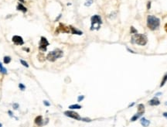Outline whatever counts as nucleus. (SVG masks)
I'll list each match as a JSON object with an SVG mask.
<instances>
[{"mask_svg":"<svg viewBox=\"0 0 167 127\" xmlns=\"http://www.w3.org/2000/svg\"><path fill=\"white\" fill-rule=\"evenodd\" d=\"M160 26V19L155 16L149 15L147 16V26L149 30H156L159 29Z\"/></svg>","mask_w":167,"mask_h":127,"instance_id":"nucleus-1","label":"nucleus"},{"mask_svg":"<svg viewBox=\"0 0 167 127\" xmlns=\"http://www.w3.org/2000/svg\"><path fill=\"white\" fill-rule=\"evenodd\" d=\"M131 43H135L139 46H145L148 43V38L145 34L141 33H135V35L132 36L131 39Z\"/></svg>","mask_w":167,"mask_h":127,"instance_id":"nucleus-2","label":"nucleus"},{"mask_svg":"<svg viewBox=\"0 0 167 127\" xmlns=\"http://www.w3.org/2000/svg\"><path fill=\"white\" fill-rule=\"evenodd\" d=\"M63 56H64V52L63 50L60 49H55L54 50L50 51V53H48L47 56V59L50 61V62H54L59 58H61Z\"/></svg>","mask_w":167,"mask_h":127,"instance_id":"nucleus-3","label":"nucleus"},{"mask_svg":"<svg viewBox=\"0 0 167 127\" xmlns=\"http://www.w3.org/2000/svg\"><path fill=\"white\" fill-rule=\"evenodd\" d=\"M90 30H99L101 28V26L102 24V19L101 17L99 15H94L90 18Z\"/></svg>","mask_w":167,"mask_h":127,"instance_id":"nucleus-4","label":"nucleus"},{"mask_svg":"<svg viewBox=\"0 0 167 127\" xmlns=\"http://www.w3.org/2000/svg\"><path fill=\"white\" fill-rule=\"evenodd\" d=\"M50 45V43L48 42L47 39L44 36H41L40 37V41L39 43V50L40 51H47V47Z\"/></svg>","mask_w":167,"mask_h":127,"instance_id":"nucleus-5","label":"nucleus"},{"mask_svg":"<svg viewBox=\"0 0 167 127\" xmlns=\"http://www.w3.org/2000/svg\"><path fill=\"white\" fill-rule=\"evenodd\" d=\"M71 33V30H70L69 26H67L66 25H64V23H60L59 24V26L57 27V29L56 30V33Z\"/></svg>","mask_w":167,"mask_h":127,"instance_id":"nucleus-6","label":"nucleus"},{"mask_svg":"<svg viewBox=\"0 0 167 127\" xmlns=\"http://www.w3.org/2000/svg\"><path fill=\"white\" fill-rule=\"evenodd\" d=\"M64 113L66 116H67L69 118H72L76 120H81V117L80 116V115L74 111H65Z\"/></svg>","mask_w":167,"mask_h":127,"instance_id":"nucleus-7","label":"nucleus"},{"mask_svg":"<svg viewBox=\"0 0 167 127\" xmlns=\"http://www.w3.org/2000/svg\"><path fill=\"white\" fill-rule=\"evenodd\" d=\"M12 41L14 44H16V45H23V43H24V41L22 37L20 36H17V35L12 36Z\"/></svg>","mask_w":167,"mask_h":127,"instance_id":"nucleus-8","label":"nucleus"},{"mask_svg":"<svg viewBox=\"0 0 167 127\" xmlns=\"http://www.w3.org/2000/svg\"><path fill=\"white\" fill-rule=\"evenodd\" d=\"M149 105L151 106H157L160 105V101L159 100V98L156 97H154L153 98H152L151 100L149 101Z\"/></svg>","mask_w":167,"mask_h":127,"instance_id":"nucleus-9","label":"nucleus"},{"mask_svg":"<svg viewBox=\"0 0 167 127\" xmlns=\"http://www.w3.org/2000/svg\"><path fill=\"white\" fill-rule=\"evenodd\" d=\"M69 27H70V30H71V33L72 34H76V35H79V36H81L83 34V32L81 31V30H78L77 28H75L74 26H69Z\"/></svg>","mask_w":167,"mask_h":127,"instance_id":"nucleus-10","label":"nucleus"},{"mask_svg":"<svg viewBox=\"0 0 167 127\" xmlns=\"http://www.w3.org/2000/svg\"><path fill=\"white\" fill-rule=\"evenodd\" d=\"M43 117H42V115H38L35 118L34 122L36 123L37 126H43Z\"/></svg>","mask_w":167,"mask_h":127,"instance_id":"nucleus-11","label":"nucleus"},{"mask_svg":"<svg viewBox=\"0 0 167 127\" xmlns=\"http://www.w3.org/2000/svg\"><path fill=\"white\" fill-rule=\"evenodd\" d=\"M140 122L142 126L144 127H148L149 125H150V121H149V119H145V117H142L141 119H140Z\"/></svg>","mask_w":167,"mask_h":127,"instance_id":"nucleus-12","label":"nucleus"},{"mask_svg":"<svg viewBox=\"0 0 167 127\" xmlns=\"http://www.w3.org/2000/svg\"><path fill=\"white\" fill-rule=\"evenodd\" d=\"M137 108H138V112L139 114H141L142 115H143V114L145 113V105L143 104H138V106H137Z\"/></svg>","mask_w":167,"mask_h":127,"instance_id":"nucleus-13","label":"nucleus"},{"mask_svg":"<svg viewBox=\"0 0 167 127\" xmlns=\"http://www.w3.org/2000/svg\"><path fill=\"white\" fill-rule=\"evenodd\" d=\"M16 9L19 10V11H22V12H24V13L27 12V9H26L23 5H22V4H19L18 6H17Z\"/></svg>","mask_w":167,"mask_h":127,"instance_id":"nucleus-14","label":"nucleus"},{"mask_svg":"<svg viewBox=\"0 0 167 127\" xmlns=\"http://www.w3.org/2000/svg\"><path fill=\"white\" fill-rule=\"evenodd\" d=\"M166 81H167V72L164 74V76H163L162 79L161 81V83H160V88L164 86V85H166Z\"/></svg>","mask_w":167,"mask_h":127,"instance_id":"nucleus-15","label":"nucleus"},{"mask_svg":"<svg viewBox=\"0 0 167 127\" xmlns=\"http://www.w3.org/2000/svg\"><path fill=\"white\" fill-rule=\"evenodd\" d=\"M82 106L78 105V104H74V105H71L69 106V109H81Z\"/></svg>","mask_w":167,"mask_h":127,"instance_id":"nucleus-16","label":"nucleus"},{"mask_svg":"<svg viewBox=\"0 0 167 127\" xmlns=\"http://www.w3.org/2000/svg\"><path fill=\"white\" fill-rule=\"evenodd\" d=\"M0 72H1V73L3 74H7V70L6 69L5 67H3L1 62H0Z\"/></svg>","mask_w":167,"mask_h":127,"instance_id":"nucleus-17","label":"nucleus"},{"mask_svg":"<svg viewBox=\"0 0 167 127\" xmlns=\"http://www.w3.org/2000/svg\"><path fill=\"white\" fill-rule=\"evenodd\" d=\"M3 61H4L5 64H9L10 61H11V57L9 56H6L4 57V59H3Z\"/></svg>","mask_w":167,"mask_h":127,"instance_id":"nucleus-18","label":"nucleus"},{"mask_svg":"<svg viewBox=\"0 0 167 127\" xmlns=\"http://www.w3.org/2000/svg\"><path fill=\"white\" fill-rule=\"evenodd\" d=\"M92 3H93V0H86V2L84 3V6H88H88L92 5Z\"/></svg>","mask_w":167,"mask_h":127,"instance_id":"nucleus-19","label":"nucleus"},{"mask_svg":"<svg viewBox=\"0 0 167 127\" xmlns=\"http://www.w3.org/2000/svg\"><path fill=\"white\" fill-rule=\"evenodd\" d=\"M20 63L22 64L24 67H27V68L29 67V64H28V63L26 62V61H25V60H23L21 59V60H20Z\"/></svg>","mask_w":167,"mask_h":127,"instance_id":"nucleus-20","label":"nucleus"},{"mask_svg":"<svg viewBox=\"0 0 167 127\" xmlns=\"http://www.w3.org/2000/svg\"><path fill=\"white\" fill-rule=\"evenodd\" d=\"M130 32L131 33H138V30L135 28L134 26H131V28H130Z\"/></svg>","mask_w":167,"mask_h":127,"instance_id":"nucleus-21","label":"nucleus"},{"mask_svg":"<svg viewBox=\"0 0 167 127\" xmlns=\"http://www.w3.org/2000/svg\"><path fill=\"white\" fill-rule=\"evenodd\" d=\"M19 88H20V90L21 91H24L26 89V86L24 85H23L22 83H20L19 85Z\"/></svg>","mask_w":167,"mask_h":127,"instance_id":"nucleus-22","label":"nucleus"},{"mask_svg":"<svg viewBox=\"0 0 167 127\" xmlns=\"http://www.w3.org/2000/svg\"><path fill=\"white\" fill-rule=\"evenodd\" d=\"M81 121L87 122H91V119H89V118H81Z\"/></svg>","mask_w":167,"mask_h":127,"instance_id":"nucleus-23","label":"nucleus"},{"mask_svg":"<svg viewBox=\"0 0 167 127\" xmlns=\"http://www.w3.org/2000/svg\"><path fill=\"white\" fill-rule=\"evenodd\" d=\"M84 98V95H79L78 97V102H81Z\"/></svg>","mask_w":167,"mask_h":127,"instance_id":"nucleus-24","label":"nucleus"},{"mask_svg":"<svg viewBox=\"0 0 167 127\" xmlns=\"http://www.w3.org/2000/svg\"><path fill=\"white\" fill-rule=\"evenodd\" d=\"M19 104L18 103H13L12 104V108L13 109H19Z\"/></svg>","mask_w":167,"mask_h":127,"instance_id":"nucleus-25","label":"nucleus"},{"mask_svg":"<svg viewBox=\"0 0 167 127\" xmlns=\"http://www.w3.org/2000/svg\"><path fill=\"white\" fill-rule=\"evenodd\" d=\"M151 3H152L151 1H149L148 3H147V9H148V10L151 9Z\"/></svg>","mask_w":167,"mask_h":127,"instance_id":"nucleus-26","label":"nucleus"},{"mask_svg":"<svg viewBox=\"0 0 167 127\" xmlns=\"http://www.w3.org/2000/svg\"><path fill=\"white\" fill-rule=\"evenodd\" d=\"M8 113H9V115L11 116V117H13V118H16L15 116H14V115L12 114V112L11 111H8ZM16 119H18V118H16Z\"/></svg>","mask_w":167,"mask_h":127,"instance_id":"nucleus-27","label":"nucleus"},{"mask_svg":"<svg viewBox=\"0 0 167 127\" xmlns=\"http://www.w3.org/2000/svg\"><path fill=\"white\" fill-rule=\"evenodd\" d=\"M43 104L46 105V106H50V103L49 102H47V101H46V100H44L43 101Z\"/></svg>","mask_w":167,"mask_h":127,"instance_id":"nucleus-28","label":"nucleus"},{"mask_svg":"<svg viewBox=\"0 0 167 127\" xmlns=\"http://www.w3.org/2000/svg\"><path fill=\"white\" fill-rule=\"evenodd\" d=\"M127 50H128V52H130V53H132V54H135V52H134L133 50H130L129 48H128V47H127Z\"/></svg>","mask_w":167,"mask_h":127,"instance_id":"nucleus-29","label":"nucleus"},{"mask_svg":"<svg viewBox=\"0 0 167 127\" xmlns=\"http://www.w3.org/2000/svg\"><path fill=\"white\" fill-rule=\"evenodd\" d=\"M162 95V92H157V93H155V96H159V95Z\"/></svg>","mask_w":167,"mask_h":127,"instance_id":"nucleus-30","label":"nucleus"},{"mask_svg":"<svg viewBox=\"0 0 167 127\" xmlns=\"http://www.w3.org/2000/svg\"><path fill=\"white\" fill-rule=\"evenodd\" d=\"M163 116H164V117H166V119H167V112H164V113H163Z\"/></svg>","mask_w":167,"mask_h":127,"instance_id":"nucleus-31","label":"nucleus"},{"mask_svg":"<svg viewBox=\"0 0 167 127\" xmlns=\"http://www.w3.org/2000/svg\"><path fill=\"white\" fill-rule=\"evenodd\" d=\"M135 102H132V103L131 104H130L129 105H128V107H132V106H133L134 105H135Z\"/></svg>","mask_w":167,"mask_h":127,"instance_id":"nucleus-32","label":"nucleus"},{"mask_svg":"<svg viewBox=\"0 0 167 127\" xmlns=\"http://www.w3.org/2000/svg\"><path fill=\"white\" fill-rule=\"evenodd\" d=\"M60 17H61V14H60V15H59V16L57 17V19H56V20H55V21H58V19H60Z\"/></svg>","mask_w":167,"mask_h":127,"instance_id":"nucleus-33","label":"nucleus"},{"mask_svg":"<svg viewBox=\"0 0 167 127\" xmlns=\"http://www.w3.org/2000/svg\"><path fill=\"white\" fill-rule=\"evenodd\" d=\"M165 30H166V32L167 33V23H166V25H165Z\"/></svg>","mask_w":167,"mask_h":127,"instance_id":"nucleus-34","label":"nucleus"},{"mask_svg":"<svg viewBox=\"0 0 167 127\" xmlns=\"http://www.w3.org/2000/svg\"><path fill=\"white\" fill-rule=\"evenodd\" d=\"M2 123H0V127H2Z\"/></svg>","mask_w":167,"mask_h":127,"instance_id":"nucleus-35","label":"nucleus"},{"mask_svg":"<svg viewBox=\"0 0 167 127\" xmlns=\"http://www.w3.org/2000/svg\"><path fill=\"white\" fill-rule=\"evenodd\" d=\"M165 105H167V102H165Z\"/></svg>","mask_w":167,"mask_h":127,"instance_id":"nucleus-36","label":"nucleus"},{"mask_svg":"<svg viewBox=\"0 0 167 127\" xmlns=\"http://www.w3.org/2000/svg\"><path fill=\"white\" fill-rule=\"evenodd\" d=\"M20 2H23V0H19Z\"/></svg>","mask_w":167,"mask_h":127,"instance_id":"nucleus-37","label":"nucleus"}]
</instances>
